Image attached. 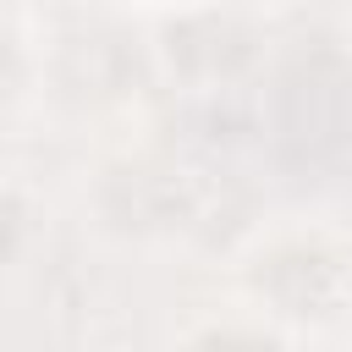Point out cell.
<instances>
[{"label": "cell", "mask_w": 352, "mask_h": 352, "mask_svg": "<svg viewBox=\"0 0 352 352\" xmlns=\"http://www.w3.org/2000/svg\"><path fill=\"white\" fill-rule=\"evenodd\" d=\"M270 297L280 302V314H297V319H324L336 314V302L346 297V275L336 270V258L324 253H280L270 258V275H264Z\"/></svg>", "instance_id": "cell-1"}]
</instances>
